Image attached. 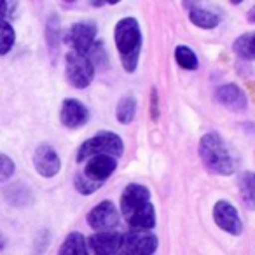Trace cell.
Instances as JSON below:
<instances>
[{"label":"cell","instance_id":"cell-10","mask_svg":"<svg viewBox=\"0 0 255 255\" xmlns=\"http://www.w3.org/2000/svg\"><path fill=\"white\" fill-rule=\"evenodd\" d=\"M33 166L35 171L44 178H53L60 173L61 170V159L58 152L47 143H42L33 152Z\"/></svg>","mask_w":255,"mask_h":255},{"label":"cell","instance_id":"cell-23","mask_svg":"<svg viewBox=\"0 0 255 255\" xmlns=\"http://www.w3.org/2000/svg\"><path fill=\"white\" fill-rule=\"evenodd\" d=\"M74 185H75V189L81 192V194L89 196V194H93V192L98 191L103 184H100V182H93V180H89L84 173H79L77 177H75V180H74Z\"/></svg>","mask_w":255,"mask_h":255},{"label":"cell","instance_id":"cell-19","mask_svg":"<svg viewBox=\"0 0 255 255\" xmlns=\"http://www.w3.org/2000/svg\"><path fill=\"white\" fill-rule=\"evenodd\" d=\"M136 116V100L135 96L126 95L119 100L116 107V119L121 124H129Z\"/></svg>","mask_w":255,"mask_h":255},{"label":"cell","instance_id":"cell-8","mask_svg":"<svg viewBox=\"0 0 255 255\" xmlns=\"http://www.w3.org/2000/svg\"><path fill=\"white\" fill-rule=\"evenodd\" d=\"M67 42L72 46V51L88 54L96 42V26L91 21H79L70 26L67 32Z\"/></svg>","mask_w":255,"mask_h":255},{"label":"cell","instance_id":"cell-21","mask_svg":"<svg viewBox=\"0 0 255 255\" xmlns=\"http://www.w3.org/2000/svg\"><path fill=\"white\" fill-rule=\"evenodd\" d=\"M175 60H177L178 67L184 68V70H196L199 67L198 56L187 46H177V49H175Z\"/></svg>","mask_w":255,"mask_h":255},{"label":"cell","instance_id":"cell-4","mask_svg":"<svg viewBox=\"0 0 255 255\" xmlns=\"http://www.w3.org/2000/svg\"><path fill=\"white\" fill-rule=\"evenodd\" d=\"M65 74H67V81L70 82V86H74L75 89H84L93 82L95 65L88 54L70 51L65 61Z\"/></svg>","mask_w":255,"mask_h":255},{"label":"cell","instance_id":"cell-18","mask_svg":"<svg viewBox=\"0 0 255 255\" xmlns=\"http://www.w3.org/2000/svg\"><path fill=\"white\" fill-rule=\"evenodd\" d=\"M189 19H191L192 25L203 30L217 28L220 23V18L215 12L208 11V9H203V7H191V11H189Z\"/></svg>","mask_w":255,"mask_h":255},{"label":"cell","instance_id":"cell-1","mask_svg":"<svg viewBox=\"0 0 255 255\" xmlns=\"http://www.w3.org/2000/svg\"><path fill=\"white\" fill-rule=\"evenodd\" d=\"M205 168L213 175L229 177L238 170V157L219 133H206L199 140L198 147Z\"/></svg>","mask_w":255,"mask_h":255},{"label":"cell","instance_id":"cell-28","mask_svg":"<svg viewBox=\"0 0 255 255\" xmlns=\"http://www.w3.org/2000/svg\"><path fill=\"white\" fill-rule=\"evenodd\" d=\"M5 248V236L2 234V231H0V252Z\"/></svg>","mask_w":255,"mask_h":255},{"label":"cell","instance_id":"cell-12","mask_svg":"<svg viewBox=\"0 0 255 255\" xmlns=\"http://www.w3.org/2000/svg\"><path fill=\"white\" fill-rule=\"evenodd\" d=\"M60 121L68 129H77V128H82L84 124H88L89 110H88V107L82 102H79V100L67 98L61 103Z\"/></svg>","mask_w":255,"mask_h":255},{"label":"cell","instance_id":"cell-6","mask_svg":"<svg viewBox=\"0 0 255 255\" xmlns=\"http://www.w3.org/2000/svg\"><path fill=\"white\" fill-rule=\"evenodd\" d=\"M86 220H88L89 227L95 231H112L119 224V212L112 201L105 199L88 213Z\"/></svg>","mask_w":255,"mask_h":255},{"label":"cell","instance_id":"cell-2","mask_svg":"<svg viewBox=\"0 0 255 255\" xmlns=\"http://www.w3.org/2000/svg\"><path fill=\"white\" fill-rule=\"evenodd\" d=\"M117 51L121 54V63L128 74H133L138 67L140 51H142V33L140 25L135 18H124L116 25L114 30Z\"/></svg>","mask_w":255,"mask_h":255},{"label":"cell","instance_id":"cell-14","mask_svg":"<svg viewBox=\"0 0 255 255\" xmlns=\"http://www.w3.org/2000/svg\"><path fill=\"white\" fill-rule=\"evenodd\" d=\"M215 98L220 105L233 110V112H243V110H247V107H248L247 95H245L243 89H241L238 84L220 86V88L215 91Z\"/></svg>","mask_w":255,"mask_h":255},{"label":"cell","instance_id":"cell-24","mask_svg":"<svg viewBox=\"0 0 255 255\" xmlns=\"http://www.w3.org/2000/svg\"><path fill=\"white\" fill-rule=\"evenodd\" d=\"M16 171V164L7 154L0 152V182H5L14 175Z\"/></svg>","mask_w":255,"mask_h":255},{"label":"cell","instance_id":"cell-16","mask_svg":"<svg viewBox=\"0 0 255 255\" xmlns=\"http://www.w3.org/2000/svg\"><path fill=\"white\" fill-rule=\"evenodd\" d=\"M238 189L243 205L248 210L255 212V173L250 170H245L238 178Z\"/></svg>","mask_w":255,"mask_h":255},{"label":"cell","instance_id":"cell-7","mask_svg":"<svg viewBox=\"0 0 255 255\" xmlns=\"http://www.w3.org/2000/svg\"><path fill=\"white\" fill-rule=\"evenodd\" d=\"M213 220L215 224L231 236H240L243 233V222H241L238 210L226 199H220L213 206Z\"/></svg>","mask_w":255,"mask_h":255},{"label":"cell","instance_id":"cell-3","mask_svg":"<svg viewBox=\"0 0 255 255\" xmlns=\"http://www.w3.org/2000/svg\"><path fill=\"white\" fill-rule=\"evenodd\" d=\"M124 152V143L119 135L112 131H98L95 136L86 140L77 150V163H84L96 154H109L114 157H121Z\"/></svg>","mask_w":255,"mask_h":255},{"label":"cell","instance_id":"cell-9","mask_svg":"<svg viewBox=\"0 0 255 255\" xmlns=\"http://www.w3.org/2000/svg\"><path fill=\"white\" fill-rule=\"evenodd\" d=\"M88 240V248L93 255H117L123 245V234L117 231H96Z\"/></svg>","mask_w":255,"mask_h":255},{"label":"cell","instance_id":"cell-31","mask_svg":"<svg viewBox=\"0 0 255 255\" xmlns=\"http://www.w3.org/2000/svg\"><path fill=\"white\" fill-rule=\"evenodd\" d=\"M243 0H231V4H234V5H238V4H241Z\"/></svg>","mask_w":255,"mask_h":255},{"label":"cell","instance_id":"cell-11","mask_svg":"<svg viewBox=\"0 0 255 255\" xmlns=\"http://www.w3.org/2000/svg\"><path fill=\"white\" fill-rule=\"evenodd\" d=\"M117 168V157L109 156V154H96L91 156L89 159H86V166L82 173L93 182H103L116 171Z\"/></svg>","mask_w":255,"mask_h":255},{"label":"cell","instance_id":"cell-30","mask_svg":"<svg viewBox=\"0 0 255 255\" xmlns=\"http://www.w3.org/2000/svg\"><path fill=\"white\" fill-rule=\"evenodd\" d=\"M119 2H121V0H107V4H119Z\"/></svg>","mask_w":255,"mask_h":255},{"label":"cell","instance_id":"cell-5","mask_svg":"<svg viewBox=\"0 0 255 255\" xmlns=\"http://www.w3.org/2000/svg\"><path fill=\"white\" fill-rule=\"evenodd\" d=\"M156 234H152L147 229H131L129 233L123 234V245L121 252L124 255H152L157 250Z\"/></svg>","mask_w":255,"mask_h":255},{"label":"cell","instance_id":"cell-15","mask_svg":"<svg viewBox=\"0 0 255 255\" xmlns=\"http://www.w3.org/2000/svg\"><path fill=\"white\" fill-rule=\"evenodd\" d=\"M126 222L131 229H154L156 227V210H154V205L149 201L142 208L136 210L135 213L126 217Z\"/></svg>","mask_w":255,"mask_h":255},{"label":"cell","instance_id":"cell-27","mask_svg":"<svg viewBox=\"0 0 255 255\" xmlns=\"http://www.w3.org/2000/svg\"><path fill=\"white\" fill-rule=\"evenodd\" d=\"M247 18H248V21H250V23H255V5L250 9V11H248Z\"/></svg>","mask_w":255,"mask_h":255},{"label":"cell","instance_id":"cell-20","mask_svg":"<svg viewBox=\"0 0 255 255\" xmlns=\"http://www.w3.org/2000/svg\"><path fill=\"white\" fill-rule=\"evenodd\" d=\"M233 49L241 60H255V32L238 37L233 44Z\"/></svg>","mask_w":255,"mask_h":255},{"label":"cell","instance_id":"cell-26","mask_svg":"<svg viewBox=\"0 0 255 255\" xmlns=\"http://www.w3.org/2000/svg\"><path fill=\"white\" fill-rule=\"evenodd\" d=\"M7 14V2L0 0V19H4V16Z\"/></svg>","mask_w":255,"mask_h":255},{"label":"cell","instance_id":"cell-29","mask_svg":"<svg viewBox=\"0 0 255 255\" xmlns=\"http://www.w3.org/2000/svg\"><path fill=\"white\" fill-rule=\"evenodd\" d=\"M105 2H107V0H91V4L95 5V7H102Z\"/></svg>","mask_w":255,"mask_h":255},{"label":"cell","instance_id":"cell-22","mask_svg":"<svg viewBox=\"0 0 255 255\" xmlns=\"http://www.w3.org/2000/svg\"><path fill=\"white\" fill-rule=\"evenodd\" d=\"M14 40L16 33L12 25L9 21H5V19H0V56H4L12 49Z\"/></svg>","mask_w":255,"mask_h":255},{"label":"cell","instance_id":"cell-25","mask_svg":"<svg viewBox=\"0 0 255 255\" xmlns=\"http://www.w3.org/2000/svg\"><path fill=\"white\" fill-rule=\"evenodd\" d=\"M150 116H152V121L159 119V96H157L156 88H152L150 91Z\"/></svg>","mask_w":255,"mask_h":255},{"label":"cell","instance_id":"cell-13","mask_svg":"<svg viewBox=\"0 0 255 255\" xmlns=\"http://www.w3.org/2000/svg\"><path fill=\"white\" fill-rule=\"evenodd\" d=\"M150 201V191L142 184H129L126 185V189L121 194V213L126 217H129L131 213H135L138 208H142L143 205Z\"/></svg>","mask_w":255,"mask_h":255},{"label":"cell","instance_id":"cell-32","mask_svg":"<svg viewBox=\"0 0 255 255\" xmlns=\"http://www.w3.org/2000/svg\"><path fill=\"white\" fill-rule=\"evenodd\" d=\"M65 2H74V0H65Z\"/></svg>","mask_w":255,"mask_h":255},{"label":"cell","instance_id":"cell-17","mask_svg":"<svg viewBox=\"0 0 255 255\" xmlns=\"http://www.w3.org/2000/svg\"><path fill=\"white\" fill-rule=\"evenodd\" d=\"M58 255H89L88 240L81 233H70L61 243Z\"/></svg>","mask_w":255,"mask_h":255}]
</instances>
